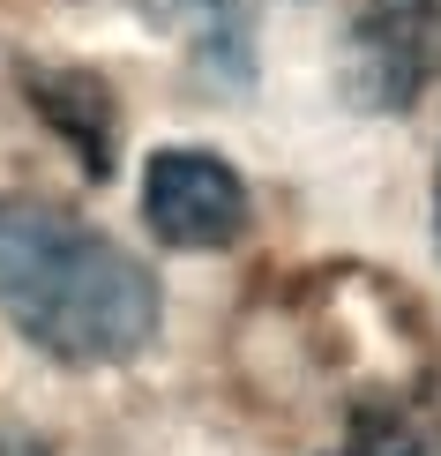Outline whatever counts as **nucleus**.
I'll use <instances>...</instances> for the list:
<instances>
[{
	"mask_svg": "<svg viewBox=\"0 0 441 456\" xmlns=\"http://www.w3.org/2000/svg\"><path fill=\"white\" fill-rule=\"evenodd\" d=\"M0 314L61 367H120L150 352L165 299L112 232L53 202H0Z\"/></svg>",
	"mask_w": 441,
	"mask_h": 456,
	"instance_id": "obj_1",
	"label": "nucleus"
},
{
	"mask_svg": "<svg viewBox=\"0 0 441 456\" xmlns=\"http://www.w3.org/2000/svg\"><path fill=\"white\" fill-rule=\"evenodd\" d=\"M441 68V0H367L344 30V90L359 112H404Z\"/></svg>",
	"mask_w": 441,
	"mask_h": 456,
	"instance_id": "obj_2",
	"label": "nucleus"
},
{
	"mask_svg": "<svg viewBox=\"0 0 441 456\" xmlns=\"http://www.w3.org/2000/svg\"><path fill=\"white\" fill-rule=\"evenodd\" d=\"M143 217L150 232L180 255H217L247 232V180L217 150H195V142H172V150H150L143 165Z\"/></svg>",
	"mask_w": 441,
	"mask_h": 456,
	"instance_id": "obj_3",
	"label": "nucleus"
},
{
	"mask_svg": "<svg viewBox=\"0 0 441 456\" xmlns=\"http://www.w3.org/2000/svg\"><path fill=\"white\" fill-rule=\"evenodd\" d=\"M180 53H195L202 75L247 83L255 75V37H247V0H135Z\"/></svg>",
	"mask_w": 441,
	"mask_h": 456,
	"instance_id": "obj_4",
	"label": "nucleus"
},
{
	"mask_svg": "<svg viewBox=\"0 0 441 456\" xmlns=\"http://www.w3.org/2000/svg\"><path fill=\"white\" fill-rule=\"evenodd\" d=\"M23 83H30V105L75 142L83 173L105 180L112 173V98H105V83L83 75V68H30Z\"/></svg>",
	"mask_w": 441,
	"mask_h": 456,
	"instance_id": "obj_5",
	"label": "nucleus"
},
{
	"mask_svg": "<svg viewBox=\"0 0 441 456\" xmlns=\"http://www.w3.org/2000/svg\"><path fill=\"white\" fill-rule=\"evenodd\" d=\"M434 240H441V165H434Z\"/></svg>",
	"mask_w": 441,
	"mask_h": 456,
	"instance_id": "obj_6",
	"label": "nucleus"
}]
</instances>
